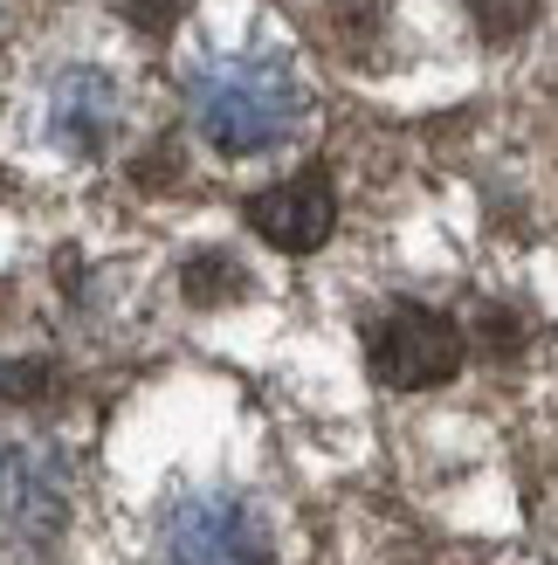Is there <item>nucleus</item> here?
Listing matches in <instances>:
<instances>
[{"label": "nucleus", "mask_w": 558, "mask_h": 565, "mask_svg": "<svg viewBox=\"0 0 558 565\" xmlns=\"http://www.w3.org/2000/svg\"><path fill=\"white\" fill-rule=\"evenodd\" d=\"M186 104L201 138L228 159L276 152L303 125V83L283 55H214V63L193 70Z\"/></svg>", "instance_id": "obj_1"}, {"label": "nucleus", "mask_w": 558, "mask_h": 565, "mask_svg": "<svg viewBox=\"0 0 558 565\" xmlns=\"http://www.w3.org/2000/svg\"><path fill=\"white\" fill-rule=\"evenodd\" d=\"M69 518V483L63 462L42 448H0V531L28 545H49Z\"/></svg>", "instance_id": "obj_5"}, {"label": "nucleus", "mask_w": 558, "mask_h": 565, "mask_svg": "<svg viewBox=\"0 0 558 565\" xmlns=\"http://www.w3.org/2000/svg\"><path fill=\"white\" fill-rule=\"evenodd\" d=\"M110 8H118L131 28H138V35H173V28H180V14H186V0H110Z\"/></svg>", "instance_id": "obj_10"}, {"label": "nucleus", "mask_w": 558, "mask_h": 565, "mask_svg": "<svg viewBox=\"0 0 558 565\" xmlns=\"http://www.w3.org/2000/svg\"><path fill=\"white\" fill-rule=\"evenodd\" d=\"M248 228L269 248H283V256H311V248H324L331 228H339V193H331V180L318 166H303V173L248 193Z\"/></svg>", "instance_id": "obj_4"}, {"label": "nucleus", "mask_w": 558, "mask_h": 565, "mask_svg": "<svg viewBox=\"0 0 558 565\" xmlns=\"http://www.w3.org/2000/svg\"><path fill=\"white\" fill-rule=\"evenodd\" d=\"M49 131L63 138V152H104L110 131H118V83H110L104 70H69L55 76L49 90Z\"/></svg>", "instance_id": "obj_6"}, {"label": "nucleus", "mask_w": 558, "mask_h": 565, "mask_svg": "<svg viewBox=\"0 0 558 565\" xmlns=\"http://www.w3.org/2000/svg\"><path fill=\"white\" fill-rule=\"evenodd\" d=\"M269 524L242 490H180L159 518V565H269Z\"/></svg>", "instance_id": "obj_2"}, {"label": "nucleus", "mask_w": 558, "mask_h": 565, "mask_svg": "<svg viewBox=\"0 0 558 565\" xmlns=\"http://www.w3.org/2000/svg\"><path fill=\"white\" fill-rule=\"evenodd\" d=\"M462 8H469V21H476V35L496 42V49L517 42L524 28L538 21V0H462Z\"/></svg>", "instance_id": "obj_9"}, {"label": "nucleus", "mask_w": 558, "mask_h": 565, "mask_svg": "<svg viewBox=\"0 0 558 565\" xmlns=\"http://www.w3.org/2000/svg\"><path fill=\"white\" fill-rule=\"evenodd\" d=\"M180 290H186V303H201V310H214V303H235V297H248V269L228 256V248H201L186 269H180Z\"/></svg>", "instance_id": "obj_7"}, {"label": "nucleus", "mask_w": 558, "mask_h": 565, "mask_svg": "<svg viewBox=\"0 0 558 565\" xmlns=\"http://www.w3.org/2000/svg\"><path fill=\"white\" fill-rule=\"evenodd\" d=\"M63 401V373L55 359H0V407H55Z\"/></svg>", "instance_id": "obj_8"}, {"label": "nucleus", "mask_w": 558, "mask_h": 565, "mask_svg": "<svg viewBox=\"0 0 558 565\" xmlns=\"http://www.w3.org/2000/svg\"><path fill=\"white\" fill-rule=\"evenodd\" d=\"M462 324L441 318L428 303H394L386 318L366 331V365L379 386H400V393H421L462 373Z\"/></svg>", "instance_id": "obj_3"}]
</instances>
